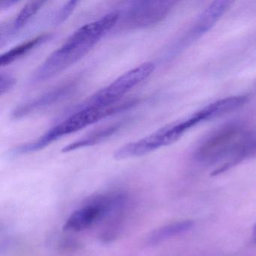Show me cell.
I'll return each instance as SVG.
<instances>
[{
	"label": "cell",
	"mask_w": 256,
	"mask_h": 256,
	"mask_svg": "<svg viewBox=\"0 0 256 256\" xmlns=\"http://www.w3.org/2000/svg\"><path fill=\"white\" fill-rule=\"evenodd\" d=\"M252 240L254 244H256V223L254 224L252 230Z\"/></svg>",
	"instance_id": "17"
},
{
	"label": "cell",
	"mask_w": 256,
	"mask_h": 256,
	"mask_svg": "<svg viewBox=\"0 0 256 256\" xmlns=\"http://www.w3.org/2000/svg\"><path fill=\"white\" fill-rule=\"evenodd\" d=\"M194 222L191 220H185L168 224L152 232L148 242L150 245H156L174 236L190 232L194 227Z\"/></svg>",
	"instance_id": "13"
},
{
	"label": "cell",
	"mask_w": 256,
	"mask_h": 256,
	"mask_svg": "<svg viewBox=\"0 0 256 256\" xmlns=\"http://www.w3.org/2000/svg\"><path fill=\"white\" fill-rule=\"evenodd\" d=\"M232 2L229 0H218L212 2L196 20V24L186 36L182 43L187 46L204 35L221 19L228 10Z\"/></svg>",
	"instance_id": "9"
},
{
	"label": "cell",
	"mask_w": 256,
	"mask_h": 256,
	"mask_svg": "<svg viewBox=\"0 0 256 256\" xmlns=\"http://www.w3.org/2000/svg\"><path fill=\"white\" fill-rule=\"evenodd\" d=\"M132 120V119L122 120L110 125L104 126L101 128H97L86 136H84L79 140L66 146L62 150V152L67 154V152H73L82 148H90V146L104 143L118 133L120 132L131 122Z\"/></svg>",
	"instance_id": "11"
},
{
	"label": "cell",
	"mask_w": 256,
	"mask_h": 256,
	"mask_svg": "<svg viewBox=\"0 0 256 256\" xmlns=\"http://www.w3.org/2000/svg\"><path fill=\"white\" fill-rule=\"evenodd\" d=\"M155 68L154 62H144L127 72L108 86L100 90L88 100L70 110L84 108H106L118 104L128 92L146 80Z\"/></svg>",
	"instance_id": "6"
},
{
	"label": "cell",
	"mask_w": 256,
	"mask_h": 256,
	"mask_svg": "<svg viewBox=\"0 0 256 256\" xmlns=\"http://www.w3.org/2000/svg\"><path fill=\"white\" fill-rule=\"evenodd\" d=\"M17 80L14 76L10 73L2 72L0 74V95L4 96L5 94L11 92L16 86Z\"/></svg>",
	"instance_id": "15"
},
{
	"label": "cell",
	"mask_w": 256,
	"mask_h": 256,
	"mask_svg": "<svg viewBox=\"0 0 256 256\" xmlns=\"http://www.w3.org/2000/svg\"><path fill=\"white\" fill-rule=\"evenodd\" d=\"M176 2L170 0H142L126 2L119 12L115 34L148 29L166 19Z\"/></svg>",
	"instance_id": "4"
},
{
	"label": "cell",
	"mask_w": 256,
	"mask_h": 256,
	"mask_svg": "<svg viewBox=\"0 0 256 256\" xmlns=\"http://www.w3.org/2000/svg\"><path fill=\"white\" fill-rule=\"evenodd\" d=\"M78 86V80L59 85L40 96L18 106L12 113V120H19L55 106L72 95Z\"/></svg>",
	"instance_id": "8"
},
{
	"label": "cell",
	"mask_w": 256,
	"mask_h": 256,
	"mask_svg": "<svg viewBox=\"0 0 256 256\" xmlns=\"http://www.w3.org/2000/svg\"><path fill=\"white\" fill-rule=\"evenodd\" d=\"M242 126H224L206 138L194 154L202 164L214 166L222 163L212 175H218L236 166L238 157L251 134Z\"/></svg>",
	"instance_id": "3"
},
{
	"label": "cell",
	"mask_w": 256,
	"mask_h": 256,
	"mask_svg": "<svg viewBox=\"0 0 256 256\" xmlns=\"http://www.w3.org/2000/svg\"><path fill=\"white\" fill-rule=\"evenodd\" d=\"M46 4V1L28 2L14 20L7 22L5 24H2L0 28V47L7 46L14 37L17 36Z\"/></svg>",
	"instance_id": "10"
},
{
	"label": "cell",
	"mask_w": 256,
	"mask_h": 256,
	"mask_svg": "<svg viewBox=\"0 0 256 256\" xmlns=\"http://www.w3.org/2000/svg\"><path fill=\"white\" fill-rule=\"evenodd\" d=\"M78 4V1H70L66 2L62 8L56 12V14L54 16L52 19V24L56 26L64 24L72 14Z\"/></svg>",
	"instance_id": "14"
},
{
	"label": "cell",
	"mask_w": 256,
	"mask_h": 256,
	"mask_svg": "<svg viewBox=\"0 0 256 256\" xmlns=\"http://www.w3.org/2000/svg\"><path fill=\"white\" fill-rule=\"evenodd\" d=\"M139 100H127L106 108H84L68 110L64 120L58 122L37 140L16 146L10 152L11 157L28 155L38 152L59 139L82 131L89 126L94 125L102 120L118 114L126 112L138 104Z\"/></svg>",
	"instance_id": "2"
},
{
	"label": "cell",
	"mask_w": 256,
	"mask_h": 256,
	"mask_svg": "<svg viewBox=\"0 0 256 256\" xmlns=\"http://www.w3.org/2000/svg\"><path fill=\"white\" fill-rule=\"evenodd\" d=\"M125 203L126 196L120 193L98 196L72 214L64 224V230H86L120 210Z\"/></svg>",
	"instance_id": "7"
},
{
	"label": "cell",
	"mask_w": 256,
	"mask_h": 256,
	"mask_svg": "<svg viewBox=\"0 0 256 256\" xmlns=\"http://www.w3.org/2000/svg\"><path fill=\"white\" fill-rule=\"evenodd\" d=\"M197 125V121L193 116L169 124L144 138L124 145L114 152V158L120 161L148 155L158 149L173 144L187 131Z\"/></svg>",
	"instance_id": "5"
},
{
	"label": "cell",
	"mask_w": 256,
	"mask_h": 256,
	"mask_svg": "<svg viewBox=\"0 0 256 256\" xmlns=\"http://www.w3.org/2000/svg\"><path fill=\"white\" fill-rule=\"evenodd\" d=\"M19 4L17 0H1L0 1V11H5V10H10L12 7Z\"/></svg>",
	"instance_id": "16"
},
{
	"label": "cell",
	"mask_w": 256,
	"mask_h": 256,
	"mask_svg": "<svg viewBox=\"0 0 256 256\" xmlns=\"http://www.w3.org/2000/svg\"><path fill=\"white\" fill-rule=\"evenodd\" d=\"M52 38V34H43L14 48L1 56L0 58L1 66L5 67L11 65L13 62L22 59V58L30 53L38 46L47 42Z\"/></svg>",
	"instance_id": "12"
},
{
	"label": "cell",
	"mask_w": 256,
	"mask_h": 256,
	"mask_svg": "<svg viewBox=\"0 0 256 256\" xmlns=\"http://www.w3.org/2000/svg\"><path fill=\"white\" fill-rule=\"evenodd\" d=\"M118 20V10L79 28L36 70L31 82L50 80L82 60L107 34L113 32Z\"/></svg>",
	"instance_id": "1"
}]
</instances>
